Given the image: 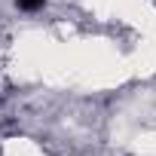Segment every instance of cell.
Masks as SVG:
<instances>
[{"instance_id": "1", "label": "cell", "mask_w": 156, "mask_h": 156, "mask_svg": "<svg viewBox=\"0 0 156 156\" xmlns=\"http://www.w3.org/2000/svg\"><path fill=\"white\" fill-rule=\"evenodd\" d=\"M16 6H19L22 12H37V9L46 6V0H16Z\"/></svg>"}]
</instances>
